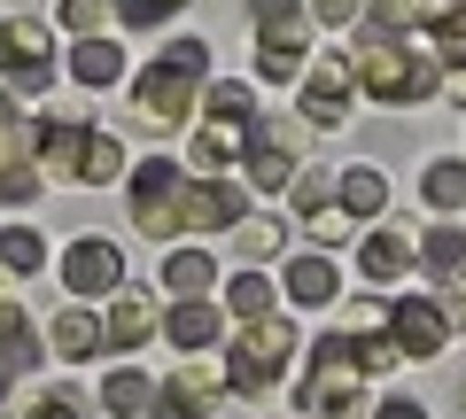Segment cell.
Wrapping results in <instances>:
<instances>
[{"label":"cell","mask_w":466,"mask_h":419,"mask_svg":"<svg viewBox=\"0 0 466 419\" xmlns=\"http://www.w3.org/2000/svg\"><path fill=\"white\" fill-rule=\"evenodd\" d=\"M389 334H397L404 357H443V342H451V311H443V303H428V295H404L397 311H389Z\"/></svg>","instance_id":"9c48e42d"},{"label":"cell","mask_w":466,"mask_h":419,"mask_svg":"<svg viewBox=\"0 0 466 419\" xmlns=\"http://www.w3.org/2000/svg\"><path fill=\"white\" fill-rule=\"evenodd\" d=\"M63 287H70V295H116V287H125V256H116V241L78 234L63 249Z\"/></svg>","instance_id":"8992f818"},{"label":"cell","mask_w":466,"mask_h":419,"mask_svg":"<svg viewBox=\"0 0 466 419\" xmlns=\"http://www.w3.org/2000/svg\"><path fill=\"white\" fill-rule=\"evenodd\" d=\"M249 133H257V125H202V140H195V171H226V164H241V155H249Z\"/></svg>","instance_id":"e0dca14e"},{"label":"cell","mask_w":466,"mask_h":419,"mask_svg":"<svg viewBox=\"0 0 466 419\" xmlns=\"http://www.w3.org/2000/svg\"><path fill=\"white\" fill-rule=\"evenodd\" d=\"M8 280H16V264H8V256H0V303H8Z\"/></svg>","instance_id":"7bdbcfd3"},{"label":"cell","mask_w":466,"mask_h":419,"mask_svg":"<svg viewBox=\"0 0 466 419\" xmlns=\"http://www.w3.org/2000/svg\"><path fill=\"white\" fill-rule=\"evenodd\" d=\"M78 179H86V186H109V179H125V148H116L109 133H86V155H78Z\"/></svg>","instance_id":"603a6c76"},{"label":"cell","mask_w":466,"mask_h":419,"mask_svg":"<svg viewBox=\"0 0 466 419\" xmlns=\"http://www.w3.org/2000/svg\"><path fill=\"white\" fill-rule=\"evenodd\" d=\"M249 16L265 24V32H288V24L303 16V0H249Z\"/></svg>","instance_id":"d590c367"},{"label":"cell","mask_w":466,"mask_h":419,"mask_svg":"<svg viewBox=\"0 0 466 419\" xmlns=\"http://www.w3.org/2000/svg\"><path fill=\"white\" fill-rule=\"evenodd\" d=\"M233 249H241V256H272V249H280V225H272V218H249L241 234H233Z\"/></svg>","instance_id":"d6a6232c"},{"label":"cell","mask_w":466,"mask_h":419,"mask_svg":"<svg viewBox=\"0 0 466 419\" xmlns=\"http://www.w3.org/2000/svg\"><path fill=\"white\" fill-rule=\"evenodd\" d=\"M187 109H195V70H179V63H164V55H156V63L140 70L133 125H148V133H179Z\"/></svg>","instance_id":"5b68a950"},{"label":"cell","mask_w":466,"mask_h":419,"mask_svg":"<svg viewBox=\"0 0 466 419\" xmlns=\"http://www.w3.org/2000/svg\"><path fill=\"white\" fill-rule=\"evenodd\" d=\"M288 295L296 303H334V264L327 256H296L288 264Z\"/></svg>","instance_id":"cb8c5ba5"},{"label":"cell","mask_w":466,"mask_h":419,"mask_svg":"<svg viewBox=\"0 0 466 419\" xmlns=\"http://www.w3.org/2000/svg\"><path fill=\"white\" fill-rule=\"evenodd\" d=\"M350 85H358V70H350L342 55H334V63H319L311 85H303V125H319V133H327V125H342V117H350Z\"/></svg>","instance_id":"8fae6325"},{"label":"cell","mask_w":466,"mask_h":419,"mask_svg":"<svg viewBox=\"0 0 466 419\" xmlns=\"http://www.w3.org/2000/svg\"><path fill=\"white\" fill-rule=\"evenodd\" d=\"M218 388H226V365L218 373L210 365H179L164 388H156V419H202L218 404Z\"/></svg>","instance_id":"30bf717a"},{"label":"cell","mask_w":466,"mask_h":419,"mask_svg":"<svg viewBox=\"0 0 466 419\" xmlns=\"http://www.w3.org/2000/svg\"><path fill=\"white\" fill-rule=\"evenodd\" d=\"M358 16H366V0H319V24H334V32L358 24Z\"/></svg>","instance_id":"ab89813d"},{"label":"cell","mask_w":466,"mask_h":419,"mask_svg":"<svg viewBox=\"0 0 466 419\" xmlns=\"http://www.w3.org/2000/svg\"><path fill=\"white\" fill-rule=\"evenodd\" d=\"M24 419H86V396L78 388H47V396L24 404Z\"/></svg>","instance_id":"1f68e13d"},{"label":"cell","mask_w":466,"mask_h":419,"mask_svg":"<svg viewBox=\"0 0 466 419\" xmlns=\"http://www.w3.org/2000/svg\"><path fill=\"white\" fill-rule=\"evenodd\" d=\"M171 210H179V234H218V225L241 218V186L233 179H187Z\"/></svg>","instance_id":"ba28073f"},{"label":"cell","mask_w":466,"mask_h":419,"mask_svg":"<svg viewBox=\"0 0 466 419\" xmlns=\"http://www.w3.org/2000/svg\"><path fill=\"white\" fill-rule=\"evenodd\" d=\"M148 334H156V295L116 287V303H109V350H140Z\"/></svg>","instance_id":"7c38bea8"},{"label":"cell","mask_w":466,"mask_h":419,"mask_svg":"<svg viewBox=\"0 0 466 419\" xmlns=\"http://www.w3.org/2000/svg\"><path fill=\"white\" fill-rule=\"evenodd\" d=\"M32 148V125H24V109L8 94H0V171H16V155Z\"/></svg>","instance_id":"f1b7e54d"},{"label":"cell","mask_w":466,"mask_h":419,"mask_svg":"<svg viewBox=\"0 0 466 419\" xmlns=\"http://www.w3.org/2000/svg\"><path fill=\"white\" fill-rule=\"evenodd\" d=\"M210 280H218V264H210V256H202V249H171V264H164V287H171V295H210Z\"/></svg>","instance_id":"44dd1931"},{"label":"cell","mask_w":466,"mask_h":419,"mask_svg":"<svg viewBox=\"0 0 466 419\" xmlns=\"http://www.w3.org/2000/svg\"><path fill=\"white\" fill-rule=\"evenodd\" d=\"M420 264H428L435 280H466V225H435V234L420 241Z\"/></svg>","instance_id":"ffe728a7"},{"label":"cell","mask_w":466,"mask_h":419,"mask_svg":"<svg viewBox=\"0 0 466 419\" xmlns=\"http://www.w3.org/2000/svg\"><path fill=\"white\" fill-rule=\"evenodd\" d=\"M342 234H350V210H319V218H311V241H319V249H334Z\"/></svg>","instance_id":"f35d334b"},{"label":"cell","mask_w":466,"mask_h":419,"mask_svg":"<svg viewBox=\"0 0 466 419\" xmlns=\"http://www.w3.org/2000/svg\"><path fill=\"white\" fill-rule=\"evenodd\" d=\"M148 396H156V388L140 381V373H109V388H101V404H109L116 419H133V412H148Z\"/></svg>","instance_id":"4316f807"},{"label":"cell","mask_w":466,"mask_h":419,"mask_svg":"<svg viewBox=\"0 0 466 419\" xmlns=\"http://www.w3.org/2000/svg\"><path fill=\"white\" fill-rule=\"evenodd\" d=\"M187 0H116V24H156V16H179Z\"/></svg>","instance_id":"e575fe53"},{"label":"cell","mask_w":466,"mask_h":419,"mask_svg":"<svg viewBox=\"0 0 466 419\" xmlns=\"http://www.w3.org/2000/svg\"><path fill=\"white\" fill-rule=\"evenodd\" d=\"M303 70V24H288V32H257V78H296Z\"/></svg>","instance_id":"2e32d148"},{"label":"cell","mask_w":466,"mask_h":419,"mask_svg":"<svg viewBox=\"0 0 466 419\" xmlns=\"http://www.w3.org/2000/svg\"><path fill=\"white\" fill-rule=\"evenodd\" d=\"M412 256H420V241H412V234H397V225H381V234L358 249V272H366V280H397Z\"/></svg>","instance_id":"5bb4252c"},{"label":"cell","mask_w":466,"mask_h":419,"mask_svg":"<svg viewBox=\"0 0 466 419\" xmlns=\"http://www.w3.org/2000/svg\"><path fill=\"white\" fill-rule=\"evenodd\" d=\"M202 109H210V125H257V94L233 85V78H218L210 94H202Z\"/></svg>","instance_id":"7402d4cb"},{"label":"cell","mask_w":466,"mask_h":419,"mask_svg":"<svg viewBox=\"0 0 466 419\" xmlns=\"http://www.w3.org/2000/svg\"><path fill=\"white\" fill-rule=\"evenodd\" d=\"M296 202H303V210L319 218V210L334 202V171H296Z\"/></svg>","instance_id":"836d02e7"},{"label":"cell","mask_w":466,"mask_h":419,"mask_svg":"<svg viewBox=\"0 0 466 419\" xmlns=\"http://www.w3.org/2000/svg\"><path fill=\"white\" fill-rule=\"evenodd\" d=\"M334 210H350V218H381V210H389V179L373 164L342 171V179H334Z\"/></svg>","instance_id":"4fadbf2b"},{"label":"cell","mask_w":466,"mask_h":419,"mask_svg":"<svg viewBox=\"0 0 466 419\" xmlns=\"http://www.w3.org/2000/svg\"><path fill=\"white\" fill-rule=\"evenodd\" d=\"M373 419H428V412H420L412 396H397V404H381V412H373Z\"/></svg>","instance_id":"b9f144b4"},{"label":"cell","mask_w":466,"mask_h":419,"mask_svg":"<svg viewBox=\"0 0 466 419\" xmlns=\"http://www.w3.org/2000/svg\"><path fill=\"white\" fill-rule=\"evenodd\" d=\"M288 357H296V326H288V319L241 326V334L226 342V388H233V396H272L280 373H288Z\"/></svg>","instance_id":"6da1fadb"},{"label":"cell","mask_w":466,"mask_h":419,"mask_svg":"<svg viewBox=\"0 0 466 419\" xmlns=\"http://www.w3.org/2000/svg\"><path fill=\"white\" fill-rule=\"evenodd\" d=\"M358 85H366L373 101H389V109H404V101L435 94V63H420V55H397L389 39H366V47H358Z\"/></svg>","instance_id":"3957f363"},{"label":"cell","mask_w":466,"mask_h":419,"mask_svg":"<svg viewBox=\"0 0 466 419\" xmlns=\"http://www.w3.org/2000/svg\"><path fill=\"white\" fill-rule=\"evenodd\" d=\"M55 24L78 32V39H94L101 24H116V0H63V16H55Z\"/></svg>","instance_id":"83f0119b"},{"label":"cell","mask_w":466,"mask_h":419,"mask_svg":"<svg viewBox=\"0 0 466 419\" xmlns=\"http://www.w3.org/2000/svg\"><path fill=\"white\" fill-rule=\"evenodd\" d=\"M420 195H428L435 210H466V164H428Z\"/></svg>","instance_id":"484cf974"},{"label":"cell","mask_w":466,"mask_h":419,"mask_svg":"<svg viewBox=\"0 0 466 419\" xmlns=\"http://www.w3.org/2000/svg\"><path fill=\"white\" fill-rule=\"evenodd\" d=\"M435 55H443L451 70H466V24H459V32H443V39H435Z\"/></svg>","instance_id":"60d3db41"},{"label":"cell","mask_w":466,"mask_h":419,"mask_svg":"<svg viewBox=\"0 0 466 419\" xmlns=\"http://www.w3.org/2000/svg\"><path fill=\"white\" fill-rule=\"evenodd\" d=\"M0 256H8L16 272H39V264H47V241H39L32 225H8V234H0Z\"/></svg>","instance_id":"4dcf8cb0"},{"label":"cell","mask_w":466,"mask_h":419,"mask_svg":"<svg viewBox=\"0 0 466 419\" xmlns=\"http://www.w3.org/2000/svg\"><path fill=\"white\" fill-rule=\"evenodd\" d=\"M32 195H39V171H32V164L0 171V202H32Z\"/></svg>","instance_id":"8d00e7d4"},{"label":"cell","mask_w":466,"mask_h":419,"mask_svg":"<svg viewBox=\"0 0 466 419\" xmlns=\"http://www.w3.org/2000/svg\"><path fill=\"white\" fill-rule=\"evenodd\" d=\"M164 334L179 342V350H210V342H218V303H202V295H187L179 311H171V319H164Z\"/></svg>","instance_id":"ac0fdd59"},{"label":"cell","mask_w":466,"mask_h":419,"mask_svg":"<svg viewBox=\"0 0 466 419\" xmlns=\"http://www.w3.org/2000/svg\"><path fill=\"white\" fill-rule=\"evenodd\" d=\"M404 16L428 24V32L443 39V32H459V24H466V0H404Z\"/></svg>","instance_id":"f546056e"},{"label":"cell","mask_w":466,"mask_h":419,"mask_svg":"<svg viewBox=\"0 0 466 419\" xmlns=\"http://www.w3.org/2000/svg\"><path fill=\"white\" fill-rule=\"evenodd\" d=\"M70 78H78V85H116V78H125L116 39H78V47H70Z\"/></svg>","instance_id":"d6986e66"},{"label":"cell","mask_w":466,"mask_h":419,"mask_svg":"<svg viewBox=\"0 0 466 419\" xmlns=\"http://www.w3.org/2000/svg\"><path fill=\"white\" fill-rule=\"evenodd\" d=\"M459 412H466V388H459Z\"/></svg>","instance_id":"ee69618b"},{"label":"cell","mask_w":466,"mask_h":419,"mask_svg":"<svg viewBox=\"0 0 466 419\" xmlns=\"http://www.w3.org/2000/svg\"><path fill=\"white\" fill-rule=\"evenodd\" d=\"M366 24H373V39H389L397 24H412V16H404V0H373V8H366Z\"/></svg>","instance_id":"74e56055"},{"label":"cell","mask_w":466,"mask_h":419,"mask_svg":"<svg viewBox=\"0 0 466 419\" xmlns=\"http://www.w3.org/2000/svg\"><path fill=\"white\" fill-rule=\"evenodd\" d=\"M0 70L16 85H55V32L47 24H0Z\"/></svg>","instance_id":"52a82bcc"},{"label":"cell","mask_w":466,"mask_h":419,"mask_svg":"<svg viewBox=\"0 0 466 419\" xmlns=\"http://www.w3.org/2000/svg\"><path fill=\"white\" fill-rule=\"evenodd\" d=\"M133 225L148 241H179V210H171V202H179V186H187V171L171 164V155H148V164H133Z\"/></svg>","instance_id":"277c9868"},{"label":"cell","mask_w":466,"mask_h":419,"mask_svg":"<svg viewBox=\"0 0 466 419\" xmlns=\"http://www.w3.org/2000/svg\"><path fill=\"white\" fill-rule=\"evenodd\" d=\"M47 334H55V357H94V350H109V319H94V311H63Z\"/></svg>","instance_id":"9a60e30c"},{"label":"cell","mask_w":466,"mask_h":419,"mask_svg":"<svg viewBox=\"0 0 466 419\" xmlns=\"http://www.w3.org/2000/svg\"><path fill=\"white\" fill-rule=\"evenodd\" d=\"M226 311H233V319H272V280H265V272H241V280H233L226 287Z\"/></svg>","instance_id":"d4e9b609"},{"label":"cell","mask_w":466,"mask_h":419,"mask_svg":"<svg viewBox=\"0 0 466 419\" xmlns=\"http://www.w3.org/2000/svg\"><path fill=\"white\" fill-rule=\"evenodd\" d=\"M296 412L311 419H350L358 412V334H327L311 350V373L296 388Z\"/></svg>","instance_id":"7a4b0ae2"}]
</instances>
